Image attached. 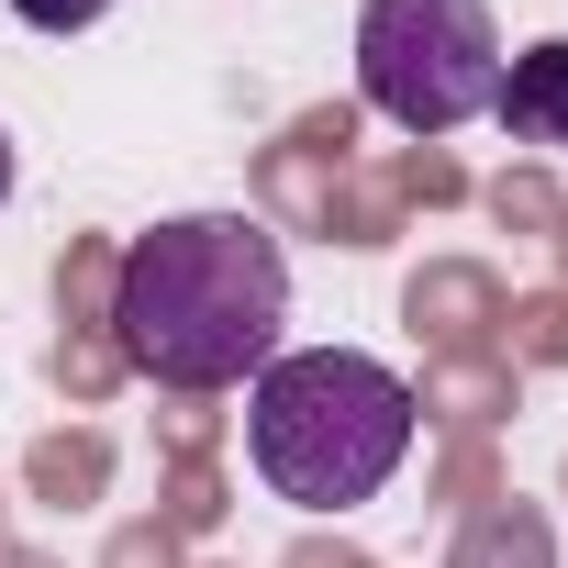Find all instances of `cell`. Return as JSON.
Wrapping results in <instances>:
<instances>
[{"label":"cell","instance_id":"cell-5","mask_svg":"<svg viewBox=\"0 0 568 568\" xmlns=\"http://www.w3.org/2000/svg\"><path fill=\"white\" fill-rule=\"evenodd\" d=\"M457 568H546V524H535V513H490V524L457 546Z\"/></svg>","mask_w":568,"mask_h":568},{"label":"cell","instance_id":"cell-3","mask_svg":"<svg viewBox=\"0 0 568 568\" xmlns=\"http://www.w3.org/2000/svg\"><path fill=\"white\" fill-rule=\"evenodd\" d=\"M357 90L402 134H457L501 90L490 0H368L357 12Z\"/></svg>","mask_w":568,"mask_h":568},{"label":"cell","instance_id":"cell-6","mask_svg":"<svg viewBox=\"0 0 568 568\" xmlns=\"http://www.w3.org/2000/svg\"><path fill=\"white\" fill-rule=\"evenodd\" d=\"M12 12H23L34 34H90V23L112 12V0H12Z\"/></svg>","mask_w":568,"mask_h":568},{"label":"cell","instance_id":"cell-1","mask_svg":"<svg viewBox=\"0 0 568 568\" xmlns=\"http://www.w3.org/2000/svg\"><path fill=\"white\" fill-rule=\"evenodd\" d=\"M291 324V256L256 212H179L112 267V346L156 390H245Z\"/></svg>","mask_w":568,"mask_h":568},{"label":"cell","instance_id":"cell-2","mask_svg":"<svg viewBox=\"0 0 568 568\" xmlns=\"http://www.w3.org/2000/svg\"><path fill=\"white\" fill-rule=\"evenodd\" d=\"M245 457L278 501L357 513L413 457V379L357 346H278L245 379Z\"/></svg>","mask_w":568,"mask_h":568},{"label":"cell","instance_id":"cell-4","mask_svg":"<svg viewBox=\"0 0 568 568\" xmlns=\"http://www.w3.org/2000/svg\"><path fill=\"white\" fill-rule=\"evenodd\" d=\"M490 123H501L513 145H546V156H568V34H546V45L501 57V90H490Z\"/></svg>","mask_w":568,"mask_h":568},{"label":"cell","instance_id":"cell-7","mask_svg":"<svg viewBox=\"0 0 568 568\" xmlns=\"http://www.w3.org/2000/svg\"><path fill=\"white\" fill-rule=\"evenodd\" d=\"M0 201H12V134H0Z\"/></svg>","mask_w":568,"mask_h":568}]
</instances>
